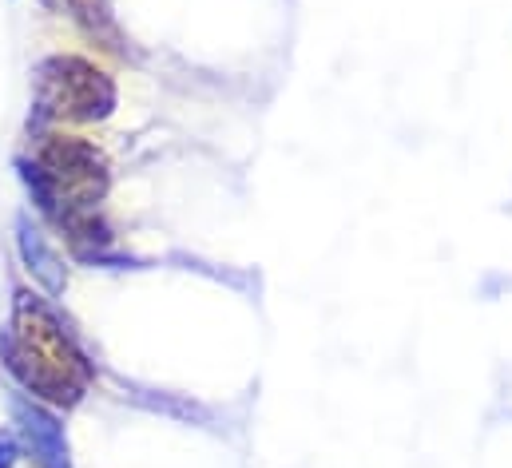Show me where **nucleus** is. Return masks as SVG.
<instances>
[{
    "mask_svg": "<svg viewBox=\"0 0 512 468\" xmlns=\"http://www.w3.org/2000/svg\"><path fill=\"white\" fill-rule=\"evenodd\" d=\"M4 357H8V369L32 393L56 405H72L84 393V381H88L84 357L72 350L56 318L28 294H20L16 302V322H12V338L4 342Z\"/></svg>",
    "mask_w": 512,
    "mask_h": 468,
    "instance_id": "nucleus-1",
    "label": "nucleus"
},
{
    "mask_svg": "<svg viewBox=\"0 0 512 468\" xmlns=\"http://www.w3.org/2000/svg\"><path fill=\"white\" fill-rule=\"evenodd\" d=\"M36 191L40 203L48 211H60V219L72 227L80 211H88L96 199H104L108 191V163L96 147H88L84 139H52L40 151V167H36Z\"/></svg>",
    "mask_w": 512,
    "mask_h": 468,
    "instance_id": "nucleus-2",
    "label": "nucleus"
},
{
    "mask_svg": "<svg viewBox=\"0 0 512 468\" xmlns=\"http://www.w3.org/2000/svg\"><path fill=\"white\" fill-rule=\"evenodd\" d=\"M116 88L84 60H52L40 72V108L60 119H100L112 112Z\"/></svg>",
    "mask_w": 512,
    "mask_h": 468,
    "instance_id": "nucleus-3",
    "label": "nucleus"
},
{
    "mask_svg": "<svg viewBox=\"0 0 512 468\" xmlns=\"http://www.w3.org/2000/svg\"><path fill=\"white\" fill-rule=\"evenodd\" d=\"M20 246H24V258H28V266L44 278V286H60V266H56V254L44 246V238L36 231H28V227H20Z\"/></svg>",
    "mask_w": 512,
    "mask_h": 468,
    "instance_id": "nucleus-4",
    "label": "nucleus"
}]
</instances>
